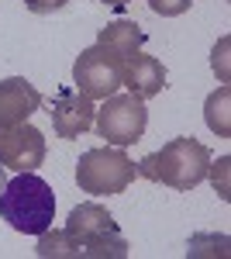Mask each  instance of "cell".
Returning <instances> with one entry per match:
<instances>
[{
    "instance_id": "1",
    "label": "cell",
    "mask_w": 231,
    "mask_h": 259,
    "mask_svg": "<svg viewBox=\"0 0 231 259\" xmlns=\"http://www.w3.org/2000/svg\"><path fill=\"white\" fill-rule=\"evenodd\" d=\"M0 218L21 235H41L56 221V194L35 169H24L0 187Z\"/></svg>"
},
{
    "instance_id": "2",
    "label": "cell",
    "mask_w": 231,
    "mask_h": 259,
    "mask_svg": "<svg viewBox=\"0 0 231 259\" xmlns=\"http://www.w3.org/2000/svg\"><path fill=\"white\" fill-rule=\"evenodd\" d=\"M207 166H211V149L204 142L173 139L159 152H149L138 162V177L162 183V187H173V190H193L207 177Z\"/></svg>"
},
{
    "instance_id": "3",
    "label": "cell",
    "mask_w": 231,
    "mask_h": 259,
    "mask_svg": "<svg viewBox=\"0 0 231 259\" xmlns=\"http://www.w3.org/2000/svg\"><path fill=\"white\" fill-rule=\"evenodd\" d=\"M66 232L79 242L83 259H124L128 256V242L121 235L117 221L107 214V207L100 204H79L66 221Z\"/></svg>"
},
{
    "instance_id": "4",
    "label": "cell",
    "mask_w": 231,
    "mask_h": 259,
    "mask_svg": "<svg viewBox=\"0 0 231 259\" xmlns=\"http://www.w3.org/2000/svg\"><path fill=\"white\" fill-rule=\"evenodd\" d=\"M138 177V166L124 149L117 145H104V149H90L83 152L76 162V183L83 194H94V197H111V194H124Z\"/></svg>"
},
{
    "instance_id": "5",
    "label": "cell",
    "mask_w": 231,
    "mask_h": 259,
    "mask_svg": "<svg viewBox=\"0 0 231 259\" xmlns=\"http://www.w3.org/2000/svg\"><path fill=\"white\" fill-rule=\"evenodd\" d=\"M145 124H149V107L145 100L135 94H111L104 100V107L94 114V128L100 139H107V145H135L145 135Z\"/></svg>"
},
{
    "instance_id": "6",
    "label": "cell",
    "mask_w": 231,
    "mask_h": 259,
    "mask_svg": "<svg viewBox=\"0 0 231 259\" xmlns=\"http://www.w3.org/2000/svg\"><path fill=\"white\" fill-rule=\"evenodd\" d=\"M121 76H124V62L114 52H107L104 45L83 49L79 59L73 62V83L90 100H107L111 94H117Z\"/></svg>"
},
{
    "instance_id": "7",
    "label": "cell",
    "mask_w": 231,
    "mask_h": 259,
    "mask_svg": "<svg viewBox=\"0 0 231 259\" xmlns=\"http://www.w3.org/2000/svg\"><path fill=\"white\" fill-rule=\"evenodd\" d=\"M49 114H52V128H56L59 139H79L83 132L94 128L97 107L83 90H76V87H59L56 94H52Z\"/></svg>"
},
{
    "instance_id": "8",
    "label": "cell",
    "mask_w": 231,
    "mask_h": 259,
    "mask_svg": "<svg viewBox=\"0 0 231 259\" xmlns=\"http://www.w3.org/2000/svg\"><path fill=\"white\" fill-rule=\"evenodd\" d=\"M45 159V135L31 124H11V128H0V166L4 169H38Z\"/></svg>"
},
{
    "instance_id": "9",
    "label": "cell",
    "mask_w": 231,
    "mask_h": 259,
    "mask_svg": "<svg viewBox=\"0 0 231 259\" xmlns=\"http://www.w3.org/2000/svg\"><path fill=\"white\" fill-rule=\"evenodd\" d=\"M38 107H41V94L35 90V83H28L24 76L0 80V128L28 121Z\"/></svg>"
},
{
    "instance_id": "10",
    "label": "cell",
    "mask_w": 231,
    "mask_h": 259,
    "mask_svg": "<svg viewBox=\"0 0 231 259\" xmlns=\"http://www.w3.org/2000/svg\"><path fill=\"white\" fill-rule=\"evenodd\" d=\"M121 87H128V94H135V97L149 100L155 94H162L166 90V66L152 56H131V59L124 62V76H121Z\"/></svg>"
},
{
    "instance_id": "11",
    "label": "cell",
    "mask_w": 231,
    "mask_h": 259,
    "mask_svg": "<svg viewBox=\"0 0 231 259\" xmlns=\"http://www.w3.org/2000/svg\"><path fill=\"white\" fill-rule=\"evenodd\" d=\"M145 28L138 24V21H111V24H104L100 31H97V45H104L107 52H114L121 62H128L131 56L142 52V45H145Z\"/></svg>"
},
{
    "instance_id": "12",
    "label": "cell",
    "mask_w": 231,
    "mask_h": 259,
    "mask_svg": "<svg viewBox=\"0 0 231 259\" xmlns=\"http://www.w3.org/2000/svg\"><path fill=\"white\" fill-rule=\"evenodd\" d=\"M41 259H83V249L79 242L66 232V228H45L38 235V249H35Z\"/></svg>"
},
{
    "instance_id": "13",
    "label": "cell",
    "mask_w": 231,
    "mask_h": 259,
    "mask_svg": "<svg viewBox=\"0 0 231 259\" xmlns=\"http://www.w3.org/2000/svg\"><path fill=\"white\" fill-rule=\"evenodd\" d=\"M228 100H231V90L228 87H221V90H214L211 97H207V111H204V118H207V128H211L214 135H221V139H228Z\"/></svg>"
},
{
    "instance_id": "14",
    "label": "cell",
    "mask_w": 231,
    "mask_h": 259,
    "mask_svg": "<svg viewBox=\"0 0 231 259\" xmlns=\"http://www.w3.org/2000/svg\"><path fill=\"white\" fill-rule=\"evenodd\" d=\"M228 156H221V159L217 162H211V166H207V177H211V183L214 187H217V194H221V200H228L231 194H228Z\"/></svg>"
},
{
    "instance_id": "15",
    "label": "cell",
    "mask_w": 231,
    "mask_h": 259,
    "mask_svg": "<svg viewBox=\"0 0 231 259\" xmlns=\"http://www.w3.org/2000/svg\"><path fill=\"white\" fill-rule=\"evenodd\" d=\"M190 4L193 0H149L152 14H162V18H179V14H187Z\"/></svg>"
},
{
    "instance_id": "16",
    "label": "cell",
    "mask_w": 231,
    "mask_h": 259,
    "mask_svg": "<svg viewBox=\"0 0 231 259\" xmlns=\"http://www.w3.org/2000/svg\"><path fill=\"white\" fill-rule=\"evenodd\" d=\"M66 4H69V0H24V7H28L31 14H56Z\"/></svg>"
},
{
    "instance_id": "17",
    "label": "cell",
    "mask_w": 231,
    "mask_h": 259,
    "mask_svg": "<svg viewBox=\"0 0 231 259\" xmlns=\"http://www.w3.org/2000/svg\"><path fill=\"white\" fill-rule=\"evenodd\" d=\"M100 4H107V7H124V4H131V0H100Z\"/></svg>"
}]
</instances>
